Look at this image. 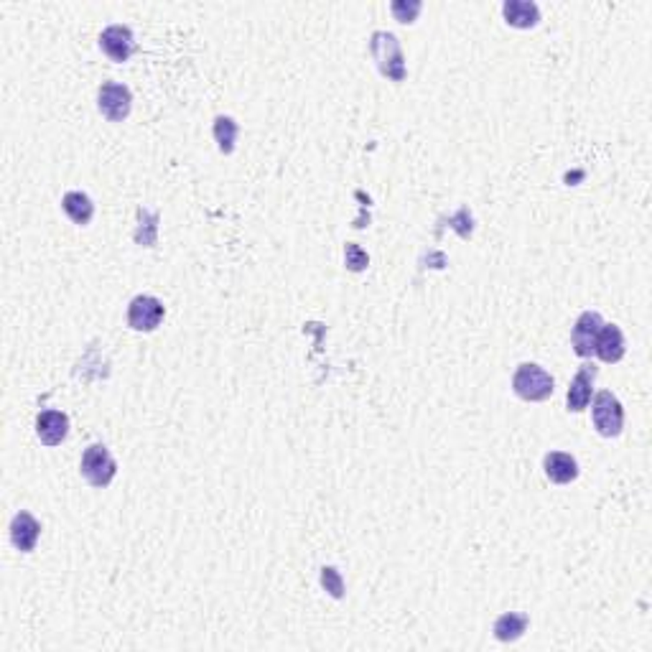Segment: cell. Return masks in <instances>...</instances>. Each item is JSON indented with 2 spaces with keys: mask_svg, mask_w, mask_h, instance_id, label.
Segmentation results:
<instances>
[{
  "mask_svg": "<svg viewBox=\"0 0 652 652\" xmlns=\"http://www.w3.org/2000/svg\"><path fill=\"white\" fill-rule=\"evenodd\" d=\"M370 54L378 62V69L382 77L393 80V82H403L405 80V59H403V49H400L398 36L387 34V31H375L370 39Z\"/></svg>",
  "mask_w": 652,
  "mask_h": 652,
  "instance_id": "6da1fadb",
  "label": "cell"
},
{
  "mask_svg": "<svg viewBox=\"0 0 652 652\" xmlns=\"http://www.w3.org/2000/svg\"><path fill=\"white\" fill-rule=\"evenodd\" d=\"M512 390L527 403H541L553 395V378L535 362H523L512 375Z\"/></svg>",
  "mask_w": 652,
  "mask_h": 652,
  "instance_id": "7a4b0ae2",
  "label": "cell"
},
{
  "mask_svg": "<svg viewBox=\"0 0 652 652\" xmlns=\"http://www.w3.org/2000/svg\"><path fill=\"white\" fill-rule=\"evenodd\" d=\"M591 418L596 431L604 436V439H617L625 428V410H622V403L619 398L610 393V390H602L594 405H591Z\"/></svg>",
  "mask_w": 652,
  "mask_h": 652,
  "instance_id": "3957f363",
  "label": "cell"
},
{
  "mask_svg": "<svg viewBox=\"0 0 652 652\" xmlns=\"http://www.w3.org/2000/svg\"><path fill=\"white\" fill-rule=\"evenodd\" d=\"M80 469H82V477H85L87 482L92 484V487H97V489L107 487V484L115 479V474H118V464H115L112 454L107 451V446H103V443L87 446Z\"/></svg>",
  "mask_w": 652,
  "mask_h": 652,
  "instance_id": "277c9868",
  "label": "cell"
},
{
  "mask_svg": "<svg viewBox=\"0 0 652 652\" xmlns=\"http://www.w3.org/2000/svg\"><path fill=\"white\" fill-rule=\"evenodd\" d=\"M133 107V95L126 85L120 82H105L97 92V110L103 112L110 123H123L130 115Z\"/></svg>",
  "mask_w": 652,
  "mask_h": 652,
  "instance_id": "5b68a950",
  "label": "cell"
},
{
  "mask_svg": "<svg viewBox=\"0 0 652 652\" xmlns=\"http://www.w3.org/2000/svg\"><path fill=\"white\" fill-rule=\"evenodd\" d=\"M164 303L156 295H135L127 306V326L135 332H153L164 321Z\"/></svg>",
  "mask_w": 652,
  "mask_h": 652,
  "instance_id": "8992f818",
  "label": "cell"
},
{
  "mask_svg": "<svg viewBox=\"0 0 652 652\" xmlns=\"http://www.w3.org/2000/svg\"><path fill=\"white\" fill-rule=\"evenodd\" d=\"M602 316L596 311H584V314L576 318L573 324V332H571V344H573V352L579 357H591L594 355V344L599 337V329H602Z\"/></svg>",
  "mask_w": 652,
  "mask_h": 652,
  "instance_id": "52a82bcc",
  "label": "cell"
},
{
  "mask_svg": "<svg viewBox=\"0 0 652 652\" xmlns=\"http://www.w3.org/2000/svg\"><path fill=\"white\" fill-rule=\"evenodd\" d=\"M100 49L112 62H127L135 51V39L127 26H110L100 34Z\"/></svg>",
  "mask_w": 652,
  "mask_h": 652,
  "instance_id": "ba28073f",
  "label": "cell"
},
{
  "mask_svg": "<svg viewBox=\"0 0 652 652\" xmlns=\"http://www.w3.org/2000/svg\"><path fill=\"white\" fill-rule=\"evenodd\" d=\"M594 380H596V367L594 364H581V370L576 372V378L571 380V385H568L566 403L571 413H581V410L589 408Z\"/></svg>",
  "mask_w": 652,
  "mask_h": 652,
  "instance_id": "9c48e42d",
  "label": "cell"
},
{
  "mask_svg": "<svg viewBox=\"0 0 652 652\" xmlns=\"http://www.w3.org/2000/svg\"><path fill=\"white\" fill-rule=\"evenodd\" d=\"M594 355L610 364L625 357V334L617 324H602L596 344H594Z\"/></svg>",
  "mask_w": 652,
  "mask_h": 652,
  "instance_id": "30bf717a",
  "label": "cell"
},
{
  "mask_svg": "<svg viewBox=\"0 0 652 652\" xmlns=\"http://www.w3.org/2000/svg\"><path fill=\"white\" fill-rule=\"evenodd\" d=\"M42 535V523L31 512H19L11 523V541L21 553H31Z\"/></svg>",
  "mask_w": 652,
  "mask_h": 652,
  "instance_id": "8fae6325",
  "label": "cell"
},
{
  "mask_svg": "<svg viewBox=\"0 0 652 652\" xmlns=\"http://www.w3.org/2000/svg\"><path fill=\"white\" fill-rule=\"evenodd\" d=\"M69 433V418L62 410H43L36 418V436L46 446H59Z\"/></svg>",
  "mask_w": 652,
  "mask_h": 652,
  "instance_id": "7c38bea8",
  "label": "cell"
},
{
  "mask_svg": "<svg viewBox=\"0 0 652 652\" xmlns=\"http://www.w3.org/2000/svg\"><path fill=\"white\" fill-rule=\"evenodd\" d=\"M546 477L556 484H571L579 477V462L566 451H550L543 459Z\"/></svg>",
  "mask_w": 652,
  "mask_h": 652,
  "instance_id": "4fadbf2b",
  "label": "cell"
},
{
  "mask_svg": "<svg viewBox=\"0 0 652 652\" xmlns=\"http://www.w3.org/2000/svg\"><path fill=\"white\" fill-rule=\"evenodd\" d=\"M502 13L512 28H533L541 21V8L527 0H507L502 5Z\"/></svg>",
  "mask_w": 652,
  "mask_h": 652,
  "instance_id": "5bb4252c",
  "label": "cell"
},
{
  "mask_svg": "<svg viewBox=\"0 0 652 652\" xmlns=\"http://www.w3.org/2000/svg\"><path fill=\"white\" fill-rule=\"evenodd\" d=\"M527 625H530V617L520 614V611H505L502 617H497L495 622V637L500 642H515L525 634Z\"/></svg>",
  "mask_w": 652,
  "mask_h": 652,
  "instance_id": "9a60e30c",
  "label": "cell"
},
{
  "mask_svg": "<svg viewBox=\"0 0 652 652\" xmlns=\"http://www.w3.org/2000/svg\"><path fill=\"white\" fill-rule=\"evenodd\" d=\"M62 210L69 214V219L74 225L85 227V225H89L92 214H95V204H92V199L87 196L85 191H69V194H64Z\"/></svg>",
  "mask_w": 652,
  "mask_h": 652,
  "instance_id": "2e32d148",
  "label": "cell"
},
{
  "mask_svg": "<svg viewBox=\"0 0 652 652\" xmlns=\"http://www.w3.org/2000/svg\"><path fill=\"white\" fill-rule=\"evenodd\" d=\"M237 133H240V127H237V123H234L232 118H227V115H219V118L214 120V141H217V146H219V150H222L225 156H230L232 150H234Z\"/></svg>",
  "mask_w": 652,
  "mask_h": 652,
  "instance_id": "e0dca14e",
  "label": "cell"
},
{
  "mask_svg": "<svg viewBox=\"0 0 652 652\" xmlns=\"http://www.w3.org/2000/svg\"><path fill=\"white\" fill-rule=\"evenodd\" d=\"M344 263H347V268H349V271L359 273V271H364V268L370 265V255L364 253L359 245L349 242V245L344 248Z\"/></svg>",
  "mask_w": 652,
  "mask_h": 652,
  "instance_id": "ac0fdd59",
  "label": "cell"
},
{
  "mask_svg": "<svg viewBox=\"0 0 652 652\" xmlns=\"http://www.w3.org/2000/svg\"><path fill=\"white\" fill-rule=\"evenodd\" d=\"M321 584H324V589L329 591L334 599L344 596V581H341V576H339V571L334 566L321 568Z\"/></svg>",
  "mask_w": 652,
  "mask_h": 652,
  "instance_id": "d6986e66",
  "label": "cell"
},
{
  "mask_svg": "<svg viewBox=\"0 0 652 652\" xmlns=\"http://www.w3.org/2000/svg\"><path fill=\"white\" fill-rule=\"evenodd\" d=\"M393 16L398 19L400 23H413L416 21V16L421 13V3L418 0H413V3H403V0H395L393 5Z\"/></svg>",
  "mask_w": 652,
  "mask_h": 652,
  "instance_id": "ffe728a7",
  "label": "cell"
}]
</instances>
